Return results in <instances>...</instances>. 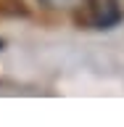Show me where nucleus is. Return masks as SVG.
<instances>
[{"label": "nucleus", "instance_id": "nucleus-1", "mask_svg": "<svg viewBox=\"0 0 124 127\" xmlns=\"http://www.w3.org/2000/svg\"><path fill=\"white\" fill-rule=\"evenodd\" d=\"M124 19L119 0H82V11L77 13V24L87 29H111Z\"/></svg>", "mask_w": 124, "mask_h": 127}, {"label": "nucleus", "instance_id": "nucleus-2", "mask_svg": "<svg viewBox=\"0 0 124 127\" xmlns=\"http://www.w3.org/2000/svg\"><path fill=\"white\" fill-rule=\"evenodd\" d=\"M77 3H82V0H40V5L45 8H71Z\"/></svg>", "mask_w": 124, "mask_h": 127}, {"label": "nucleus", "instance_id": "nucleus-3", "mask_svg": "<svg viewBox=\"0 0 124 127\" xmlns=\"http://www.w3.org/2000/svg\"><path fill=\"white\" fill-rule=\"evenodd\" d=\"M0 48H3V40H0Z\"/></svg>", "mask_w": 124, "mask_h": 127}]
</instances>
